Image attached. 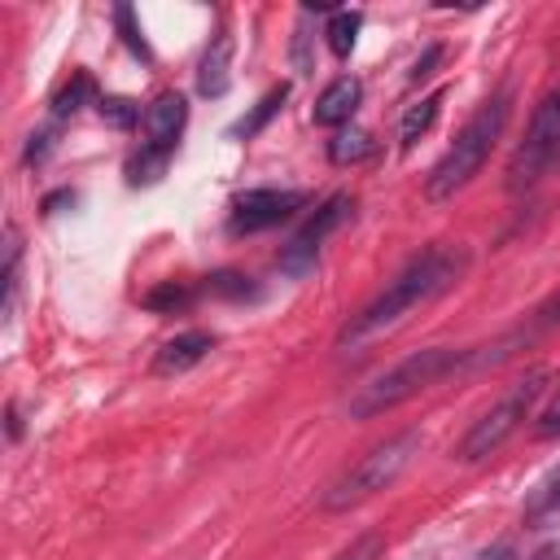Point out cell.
<instances>
[{"label":"cell","mask_w":560,"mask_h":560,"mask_svg":"<svg viewBox=\"0 0 560 560\" xmlns=\"http://www.w3.org/2000/svg\"><path fill=\"white\" fill-rule=\"evenodd\" d=\"M192 298H197V289L166 280V284H158V289H149V293H144V306H149V311H184Z\"/></svg>","instance_id":"20"},{"label":"cell","mask_w":560,"mask_h":560,"mask_svg":"<svg viewBox=\"0 0 560 560\" xmlns=\"http://www.w3.org/2000/svg\"><path fill=\"white\" fill-rule=\"evenodd\" d=\"M376 153V140H372V131H363V127H341L332 140H328V162L332 166H354V162H363V158H372Z\"/></svg>","instance_id":"14"},{"label":"cell","mask_w":560,"mask_h":560,"mask_svg":"<svg viewBox=\"0 0 560 560\" xmlns=\"http://www.w3.org/2000/svg\"><path fill=\"white\" fill-rule=\"evenodd\" d=\"M61 206H74V188H57V192L44 197V214H57Z\"/></svg>","instance_id":"28"},{"label":"cell","mask_w":560,"mask_h":560,"mask_svg":"<svg viewBox=\"0 0 560 560\" xmlns=\"http://www.w3.org/2000/svg\"><path fill=\"white\" fill-rule=\"evenodd\" d=\"M442 88L438 92H429V96H420L416 105H407V114H402V122H398V140H402V149H411L429 127H433V118H438V109H442Z\"/></svg>","instance_id":"15"},{"label":"cell","mask_w":560,"mask_h":560,"mask_svg":"<svg viewBox=\"0 0 560 560\" xmlns=\"http://www.w3.org/2000/svg\"><path fill=\"white\" fill-rule=\"evenodd\" d=\"M114 22H118L122 44H127V48H131L140 61H153V48L144 44V31L136 26V9H131V4H118V9H114Z\"/></svg>","instance_id":"21"},{"label":"cell","mask_w":560,"mask_h":560,"mask_svg":"<svg viewBox=\"0 0 560 560\" xmlns=\"http://www.w3.org/2000/svg\"><path fill=\"white\" fill-rule=\"evenodd\" d=\"M96 109H101V118H105L109 127H118V131H131L136 122H144L140 105H136V101H127V96H101V101H96Z\"/></svg>","instance_id":"19"},{"label":"cell","mask_w":560,"mask_h":560,"mask_svg":"<svg viewBox=\"0 0 560 560\" xmlns=\"http://www.w3.org/2000/svg\"><path fill=\"white\" fill-rule=\"evenodd\" d=\"M381 551H385V538H381V534H363V538H354L337 560H381Z\"/></svg>","instance_id":"23"},{"label":"cell","mask_w":560,"mask_h":560,"mask_svg":"<svg viewBox=\"0 0 560 560\" xmlns=\"http://www.w3.org/2000/svg\"><path fill=\"white\" fill-rule=\"evenodd\" d=\"M438 57H442V44H429V48H424V57H420V61L411 66V83H420L424 74H433V66H438Z\"/></svg>","instance_id":"27"},{"label":"cell","mask_w":560,"mask_h":560,"mask_svg":"<svg viewBox=\"0 0 560 560\" xmlns=\"http://www.w3.org/2000/svg\"><path fill=\"white\" fill-rule=\"evenodd\" d=\"M359 26H363V13H359V9H337V13L328 18V26H324L328 48H332L337 57H350V48H354V39H359Z\"/></svg>","instance_id":"17"},{"label":"cell","mask_w":560,"mask_h":560,"mask_svg":"<svg viewBox=\"0 0 560 560\" xmlns=\"http://www.w3.org/2000/svg\"><path fill=\"white\" fill-rule=\"evenodd\" d=\"M538 508H542V512L560 508V464L551 468V477H547V486H542V494H538Z\"/></svg>","instance_id":"26"},{"label":"cell","mask_w":560,"mask_h":560,"mask_svg":"<svg viewBox=\"0 0 560 560\" xmlns=\"http://www.w3.org/2000/svg\"><path fill=\"white\" fill-rule=\"evenodd\" d=\"M538 324H560V298H551V302L538 311Z\"/></svg>","instance_id":"29"},{"label":"cell","mask_w":560,"mask_h":560,"mask_svg":"<svg viewBox=\"0 0 560 560\" xmlns=\"http://www.w3.org/2000/svg\"><path fill=\"white\" fill-rule=\"evenodd\" d=\"M302 206H306V192H302V188H249V192L236 197L228 228H232L236 236L262 232V228H276V223H284V219H293Z\"/></svg>","instance_id":"8"},{"label":"cell","mask_w":560,"mask_h":560,"mask_svg":"<svg viewBox=\"0 0 560 560\" xmlns=\"http://www.w3.org/2000/svg\"><path fill=\"white\" fill-rule=\"evenodd\" d=\"M359 101H363V83H359L354 74H337V79L315 96L311 118H315L319 127H337V131H341V127L354 118Z\"/></svg>","instance_id":"10"},{"label":"cell","mask_w":560,"mask_h":560,"mask_svg":"<svg viewBox=\"0 0 560 560\" xmlns=\"http://www.w3.org/2000/svg\"><path fill=\"white\" fill-rule=\"evenodd\" d=\"M4 420H9V438L18 442V438H22V416H18V407H13V402H9V411H4Z\"/></svg>","instance_id":"30"},{"label":"cell","mask_w":560,"mask_h":560,"mask_svg":"<svg viewBox=\"0 0 560 560\" xmlns=\"http://www.w3.org/2000/svg\"><path fill=\"white\" fill-rule=\"evenodd\" d=\"M228 83H232V35L219 31L214 44L206 48L201 66H197V92L201 96H223Z\"/></svg>","instance_id":"12"},{"label":"cell","mask_w":560,"mask_h":560,"mask_svg":"<svg viewBox=\"0 0 560 560\" xmlns=\"http://www.w3.org/2000/svg\"><path fill=\"white\" fill-rule=\"evenodd\" d=\"M416 451H420V429H402V433L376 442L368 455H359V459L324 490V512H350L354 503H363V499L389 490V486L407 472V464L416 459Z\"/></svg>","instance_id":"4"},{"label":"cell","mask_w":560,"mask_h":560,"mask_svg":"<svg viewBox=\"0 0 560 560\" xmlns=\"http://www.w3.org/2000/svg\"><path fill=\"white\" fill-rule=\"evenodd\" d=\"M468 267V249L464 245H429L420 249L341 332H337V346H363L381 332H389L394 324H402L411 311H420L424 302L442 298Z\"/></svg>","instance_id":"1"},{"label":"cell","mask_w":560,"mask_h":560,"mask_svg":"<svg viewBox=\"0 0 560 560\" xmlns=\"http://www.w3.org/2000/svg\"><path fill=\"white\" fill-rule=\"evenodd\" d=\"M529 560H560V542H542V547H538Z\"/></svg>","instance_id":"31"},{"label":"cell","mask_w":560,"mask_h":560,"mask_svg":"<svg viewBox=\"0 0 560 560\" xmlns=\"http://www.w3.org/2000/svg\"><path fill=\"white\" fill-rule=\"evenodd\" d=\"M293 70H298V74H311V70H315V57H311V26H306V13H302V22H298V31H293Z\"/></svg>","instance_id":"22"},{"label":"cell","mask_w":560,"mask_h":560,"mask_svg":"<svg viewBox=\"0 0 560 560\" xmlns=\"http://www.w3.org/2000/svg\"><path fill=\"white\" fill-rule=\"evenodd\" d=\"M477 560H516V556H512V547H494V551H486V556H477Z\"/></svg>","instance_id":"32"},{"label":"cell","mask_w":560,"mask_h":560,"mask_svg":"<svg viewBox=\"0 0 560 560\" xmlns=\"http://www.w3.org/2000/svg\"><path fill=\"white\" fill-rule=\"evenodd\" d=\"M547 381H551V372L547 368H529L521 381H512L472 424H468V433L459 438V446H455V459H464V464H477V459H486V455H494L516 429H521V420H529V411H534V402H538V394L547 389Z\"/></svg>","instance_id":"5"},{"label":"cell","mask_w":560,"mask_h":560,"mask_svg":"<svg viewBox=\"0 0 560 560\" xmlns=\"http://www.w3.org/2000/svg\"><path fill=\"white\" fill-rule=\"evenodd\" d=\"M468 363H481L477 350H455V346H429V350H416L407 359H398L394 368H385L381 376H372L368 385H359V394L350 398V416L354 420H372L407 398H416L420 389L464 372Z\"/></svg>","instance_id":"2"},{"label":"cell","mask_w":560,"mask_h":560,"mask_svg":"<svg viewBox=\"0 0 560 560\" xmlns=\"http://www.w3.org/2000/svg\"><path fill=\"white\" fill-rule=\"evenodd\" d=\"M556 162H560V92H547L534 105V118L508 158V179H503L508 192H529Z\"/></svg>","instance_id":"6"},{"label":"cell","mask_w":560,"mask_h":560,"mask_svg":"<svg viewBox=\"0 0 560 560\" xmlns=\"http://www.w3.org/2000/svg\"><path fill=\"white\" fill-rule=\"evenodd\" d=\"M206 293H214V298H232V302L258 298V289H254L249 276H241V271H210V276H206Z\"/></svg>","instance_id":"18"},{"label":"cell","mask_w":560,"mask_h":560,"mask_svg":"<svg viewBox=\"0 0 560 560\" xmlns=\"http://www.w3.org/2000/svg\"><path fill=\"white\" fill-rule=\"evenodd\" d=\"M210 350H214V337H210V332H201V328H188V332L171 337V341L153 354V372H158V376H179V372L197 368Z\"/></svg>","instance_id":"11"},{"label":"cell","mask_w":560,"mask_h":560,"mask_svg":"<svg viewBox=\"0 0 560 560\" xmlns=\"http://www.w3.org/2000/svg\"><path fill=\"white\" fill-rule=\"evenodd\" d=\"M354 214V197L350 192H332L293 236H289V245L280 249V271H289V276H306L311 267H315V258H319V245L346 223Z\"/></svg>","instance_id":"7"},{"label":"cell","mask_w":560,"mask_h":560,"mask_svg":"<svg viewBox=\"0 0 560 560\" xmlns=\"http://www.w3.org/2000/svg\"><path fill=\"white\" fill-rule=\"evenodd\" d=\"M96 96V83H92V74H83V70H74L57 92H52V118H74L79 109H83V101H92Z\"/></svg>","instance_id":"16"},{"label":"cell","mask_w":560,"mask_h":560,"mask_svg":"<svg viewBox=\"0 0 560 560\" xmlns=\"http://www.w3.org/2000/svg\"><path fill=\"white\" fill-rule=\"evenodd\" d=\"M184 122H188V101L179 96V92H162V96H153L149 105H144V149H153V153H175V144H179V131H184Z\"/></svg>","instance_id":"9"},{"label":"cell","mask_w":560,"mask_h":560,"mask_svg":"<svg viewBox=\"0 0 560 560\" xmlns=\"http://www.w3.org/2000/svg\"><path fill=\"white\" fill-rule=\"evenodd\" d=\"M534 433H538V438H560V385H556V398L547 402V411L538 416Z\"/></svg>","instance_id":"25"},{"label":"cell","mask_w":560,"mask_h":560,"mask_svg":"<svg viewBox=\"0 0 560 560\" xmlns=\"http://www.w3.org/2000/svg\"><path fill=\"white\" fill-rule=\"evenodd\" d=\"M52 144H57V127L35 131V136H31V144H26V162H31V166H35V162H44V158L52 153Z\"/></svg>","instance_id":"24"},{"label":"cell","mask_w":560,"mask_h":560,"mask_svg":"<svg viewBox=\"0 0 560 560\" xmlns=\"http://www.w3.org/2000/svg\"><path fill=\"white\" fill-rule=\"evenodd\" d=\"M284 101H289V83H276V88H271V92H267V96H262L245 118H236V122H232V136H236V140H254V136H258V131H262V127L284 109Z\"/></svg>","instance_id":"13"},{"label":"cell","mask_w":560,"mask_h":560,"mask_svg":"<svg viewBox=\"0 0 560 560\" xmlns=\"http://www.w3.org/2000/svg\"><path fill=\"white\" fill-rule=\"evenodd\" d=\"M503 122H508V96L499 92V96H490V101L459 127V136H455V140L446 144V153L433 162V171H429V179H424V197H429V201H446V197H455L459 188H468L472 175H481L486 158L494 153V144H499V136H503Z\"/></svg>","instance_id":"3"}]
</instances>
